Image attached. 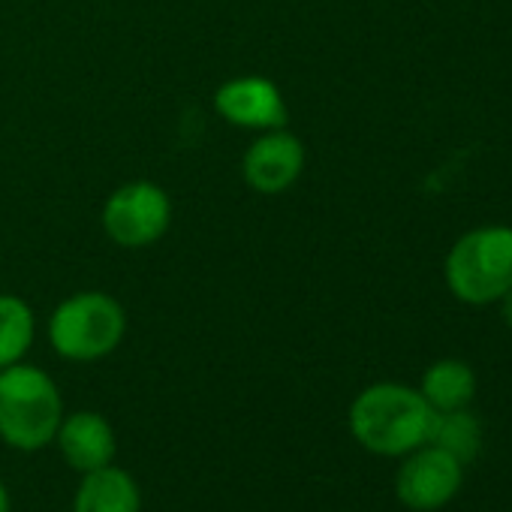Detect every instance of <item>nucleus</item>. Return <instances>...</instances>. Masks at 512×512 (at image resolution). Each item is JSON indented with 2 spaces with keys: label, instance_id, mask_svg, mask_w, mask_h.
<instances>
[{
  "label": "nucleus",
  "instance_id": "1",
  "mask_svg": "<svg viewBox=\"0 0 512 512\" xmlns=\"http://www.w3.org/2000/svg\"><path fill=\"white\" fill-rule=\"evenodd\" d=\"M434 410L419 389L404 383H374L350 407V431L374 455L401 458L431 440Z\"/></svg>",
  "mask_w": 512,
  "mask_h": 512
},
{
  "label": "nucleus",
  "instance_id": "2",
  "mask_svg": "<svg viewBox=\"0 0 512 512\" xmlns=\"http://www.w3.org/2000/svg\"><path fill=\"white\" fill-rule=\"evenodd\" d=\"M64 419L55 380L34 365L16 362L0 371V437L22 452L49 446Z\"/></svg>",
  "mask_w": 512,
  "mask_h": 512
},
{
  "label": "nucleus",
  "instance_id": "3",
  "mask_svg": "<svg viewBox=\"0 0 512 512\" xmlns=\"http://www.w3.org/2000/svg\"><path fill=\"white\" fill-rule=\"evenodd\" d=\"M446 287L464 305H494L512 287V226L464 232L446 253Z\"/></svg>",
  "mask_w": 512,
  "mask_h": 512
},
{
  "label": "nucleus",
  "instance_id": "4",
  "mask_svg": "<svg viewBox=\"0 0 512 512\" xmlns=\"http://www.w3.org/2000/svg\"><path fill=\"white\" fill-rule=\"evenodd\" d=\"M127 332L124 305L97 290L64 299L49 320V341L70 362H94L109 356Z\"/></svg>",
  "mask_w": 512,
  "mask_h": 512
},
{
  "label": "nucleus",
  "instance_id": "5",
  "mask_svg": "<svg viewBox=\"0 0 512 512\" xmlns=\"http://www.w3.org/2000/svg\"><path fill=\"white\" fill-rule=\"evenodd\" d=\"M172 223V199L154 181H130L103 205L106 235L127 250H142L157 244Z\"/></svg>",
  "mask_w": 512,
  "mask_h": 512
},
{
  "label": "nucleus",
  "instance_id": "6",
  "mask_svg": "<svg viewBox=\"0 0 512 512\" xmlns=\"http://www.w3.org/2000/svg\"><path fill=\"white\" fill-rule=\"evenodd\" d=\"M464 482V464L449 452L425 443L404 455V464L395 476V494L407 509L434 512L443 509Z\"/></svg>",
  "mask_w": 512,
  "mask_h": 512
},
{
  "label": "nucleus",
  "instance_id": "7",
  "mask_svg": "<svg viewBox=\"0 0 512 512\" xmlns=\"http://www.w3.org/2000/svg\"><path fill=\"white\" fill-rule=\"evenodd\" d=\"M214 109L232 127L260 133L281 130L290 121V109L281 88L263 76H235L223 82L214 94Z\"/></svg>",
  "mask_w": 512,
  "mask_h": 512
},
{
  "label": "nucleus",
  "instance_id": "8",
  "mask_svg": "<svg viewBox=\"0 0 512 512\" xmlns=\"http://www.w3.org/2000/svg\"><path fill=\"white\" fill-rule=\"evenodd\" d=\"M305 172V145L287 127L269 130L256 139L241 157V178L250 190L278 196L290 190Z\"/></svg>",
  "mask_w": 512,
  "mask_h": 512
},
{
  "label": "nucleus",
  "instance_id": "9",
  "mask_svg": "<svg viewBox=\"0 0 512 512\" xmlns=\"http://www.w3.org/2000/svg\"><path fill=\"white\" fill-rule=\"evenodd\" d=\"M58 449L64 455V461L79 470V473H91L100 467H109L115 458V431L109 425L106 416L82 410L73 416H64L58 425Z\"/></svg>",
  "mask_w": 512,
  "mask_h": 512
},
{
  "label": "nucleus",
  "instance_id": "10",
  "mask_svg": "<svg viewBox=\"0 0 512 512\" xmlns=\"http://www.w3.org/2000/svg\"><path fill=\"white\" fill-rule=\"evenodd\" d=\"M139 509H142V494L136 479L112 464L85 473L73 500V512H139Z\"/></svg>",
  "mask_w": 512,
  "mask_h": 512
},
{
  "label": "nucleus",
  "instance_id": "11",
  "mask_svg": "<svg viewBox=\"0 0 512 512\" xmlns=\"http://www.w3.org/2000/svg\"><path fill=\"white\" fill-rule=\"evenodd\" d=\"M419 392L431 404L434 413L461 410L476 395V374L461 359H440V362L428 365V371L422 374Z\"/></svg>",
  "mask_w": 512,
  "mask_h": 512
},
{
  "label": "nucleus",
  "instance_id": "12",
  "mask_svg": "<svg viewBox=\"0 0 512 512\" xmlns=\"http://www.w3.org/2000/svg\"><path fill=\"white\" fill-rule=\"evenodd\" d=\"M34 344V311L25 299L0 293V371L25 359Z\"/></svg>",
  "mask_w": 512,
  "mask_h": 512
},
{
  "label": "nucleus",
  "instance_id": "13",
  "mask_svg": "<svg viewBox=\"0 0 512 512\" xmlns=\"http://www.w3.org/2000/svg\"><path fill=\"white\" fill-rule=\"evenodd\" d=\"M428 443L443 449V452H449L461 464H467L482 449V425H479V419L467 407L446 410V413L434 416V428H431V440Z\"/></svg>",
  "mask_w": 512,
  "mask_h": 512
},
{
  "label": "nucleus",
  "instance_id": "14",
  "mask_svg": "<svg viewBox=\"0 0 512 512\" xmlns=\"http://www.w3.org/2000/svg\"><path fill=\"white\" fill-rule=\"evenodd\" d=\"M497 305H500V317H503V323L512 329V287L500 296V302H497Z\"/></svg>",
  "mask_w": 512,
  "mask_h": 512
},
{
  "label": "nucleus",
  "instance_id": "15",
  "mask_svg": "<svg viewBox=\"0 0 512 512\" xmlns=\"http://www.w3.org/2000/svg\"><path fill=\"white\" fill-rule=\"evenodd\" d=\"M0 512H10V494H7L4 482H0Z\"/></svg>",
  "mask_w": 512,
  "mask_h": 512
}]
</instances>
